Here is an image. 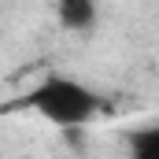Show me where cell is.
I'll return each instance as SVG.
<instances>
[{"label": "cell", "instance_id": "6da1fadb", "mask_svg": "<svg viewBox=\"0 0 159 159\" xmlns=\"http://www.w3.org/2000/svg\"><path fill=\"white\" fill-rule=\"evenodd\" d=\"M19 104L30 107L34 115H41L44 122L59 126V129L89 126L93 119H100V115L107 111V104L100 100V93H93L85 81L67 78V74H48V78H41Z\"/></svg>", "mask_w": 159, "mask_h": 159}, {"label": "cell", "instance_id": "7a4b0ae2", "mask_svg": "<svg viewBox=\"0 0 159 159\" xmlns=\"http://www.w3.org/2000/svg\"><path fill=\"white\" fill-rule=\"evenodd\" d=\"M56 19H59V26L63 30H93V22H96V7L89 4V0H63L59 7H56Z\"/></svg>", "mask_w": 159, "mask_h": 159}, {"label": "cell", "instance_id": "3957f363", "mask_svg": "<svg viewBox=\"0 0 159 159\" xmlns=\"http://www.w3.org/2000/svg\"><path fill=\"white\" fill-rule=\"evenodd\" d=\"M129 159H159V126L129 133Z\"/></svg>", "mask_w": 159, "mask_h": 159}]
</instances>
